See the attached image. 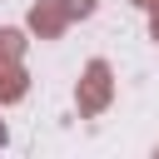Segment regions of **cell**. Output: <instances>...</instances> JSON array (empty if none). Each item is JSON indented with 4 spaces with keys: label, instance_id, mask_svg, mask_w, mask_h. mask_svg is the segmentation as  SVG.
I'll return each instance as SVG.
<instances>
[]
</instances>
